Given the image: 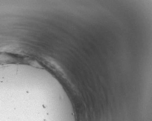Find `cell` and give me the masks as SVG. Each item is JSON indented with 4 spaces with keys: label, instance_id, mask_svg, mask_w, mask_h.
Listing matches in <instances>:
<instances>
[{
    "label": "cell",
    "instance_id": "6da1fadb",
    "mask_svg": "<svg viewBox=\"0 0 152 121\" xmlns=\"http://www.w3.org/2000/svg\"><path fill=\"white\" fill-rule=\"evenodd\" d=\"M0 121H76L69 105L53 107L42 104L37 108L0 107Z\"/></svg>",
    "mask_w": 152,
    "mask_h": 121
}]
</instances>
